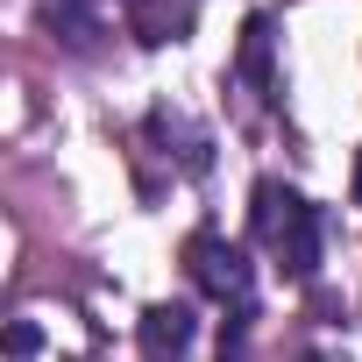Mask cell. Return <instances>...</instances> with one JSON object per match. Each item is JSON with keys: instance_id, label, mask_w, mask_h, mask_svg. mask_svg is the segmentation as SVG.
I'll return each mask as SVG.
<instances>
[{"instance_id": "obj_10", "label": "cell", "mask_w": 362, "mask_h": 362, "mask_svg": "<svg viewBox=\"0 0 362 362\" xmlns=\"http://www.w3.org/2000/svg\"><path fill=\"white\" fill-rule=\"evenodd\" d=\"M355 199H362V163H355Z\"/></svg>"}, {"instance_id": "obj_11", "label": "cell", "mask_w": 362, "mask_h": 362, "mask_svg": "<svg viewBox=\"0 0 362 362\" xmlns=\"http://www.w3.org/2000/svg\"><path fill=\"white\" fill-rule=\"evenodd\" d=\"M298 362H327V355H298Z\"/></svg>"}, {"instance_id": "obj_4", "label": "cell", "mask_w": 362, "mask_h": 362, "mask_svg": "<svg viewBox=\"0 0 362 362\" xmlns=\"http://www.w3.org/2000/svg\"><path fill=\"white\" fill-rule=\"evenodd\" d=\"M192 341H199V313L192 305H149L142 313V355L149 362H185L192 355Z\"/></svg>"}, {"instance_id": "obj_8", "label": "cell", "mask_w": 362, "mask_h": 362, "mask_svg": "<svg viewBox=\"0 0 362 362\" xmlns=\"http://www.w3.org/2000/svg\"><path fill=\"white\" fill-rule=\"evenodd\" d=\"M249 305H235L228 320H221V362H249Z\"/></svg>"}, {"instance_id": "obj_3", "label": "cell", "mask_w": 362, "mask_h": 362, "mask_svg": "<svg viewBox=\"0 0 362 362\" xmlns=\"http://www.w3.org/2000/svg\"><path fill=\"white\" fill-rule=\"evenodd\" d=\"M235 78H242L256 100H277V22H270V15H249V22H242Z\"/></svg>"}, {"instance_id": "obj_1", "label": "cell", "mask_w": 362, "mask_h": 362, "mask_svg": "<svg viewBox=\"0 0 362 362\" xmlns=\"http://www.w3.org/2000/svg\"><path fill=\"white\" fill-rule=\"evenodd\" d=\"M185 270H192V284H199L206 298H221V305H249V291H256L249 249L228 242V235H214V228H199V235L185 242Z\"/></svg>"}, {"instance_id": "obj_9", "label": "cell", "mask_w": 362, "mask_h": 362, "mask_svg": "<svg viewBox=\"0 0 362 362\" xmlns=\"http://www.w3.org/2000/svg\"><path fill=\"white\" fill-rule=\"evenodd\" d=\"M36 348H43V334H36L29 320H15V327H8V355H15V362H36Z\"/></svg>"}, {"instance_id": "obj_6", "label": "cell", "mask_w": 362, "mask_h": 362, "mask_svg": "<svg viewBox=\"0 0 362 362\" xmlns=\"http://www.w3.org/2000/svg\"><path fill=\"white\" fill-rule=\"evenodd\" d=\"M284 206H291V192L277 185V177H263V185H256V206H249V228H256L263 242H277V221H284Z\"/></svg>"}, {"instance_id": "obj_7", "label": "cell", "mask_w": 362, "mask_h": 362, "mask_svg": "<svg viewBox=\"0 0 362 362\" xmlns=\"http://www.w3.org/2000/svg\"><path fill=\"white\" fill-rule=\"evenodd\" d=\"M50 29L64 36V43H93V15H86V0H50Z\"/></svg>"}, {"instance_id": "obj_2", "label": "cell", "mask_w": 362, "mask_h": 362, "mask_svg": "<svg viewBox=\"0 0 362 362\" xmlns=\"http://www.w3.org/2000/svg\"><path fill=\"white\" fill-rule=\"evenodd\" d=\"M277 263H284V277L291 284H313L320 277V249H327V214L313 206V199H298L291 192V206H284V221H277Z\"/></svg>"}, {"instance_id": "obj_5", "label": "cell", "mask_w": 362, "mask_h": 362, "mask_svg": "<svg viewBox=\"0 0 362 362\" xmlns=\"http://www.w3.org/2000/svg\"><path fill=\"white\" fill-rule=\"evenodd\" d=\"M149 135H163V142H177V163H185L192 177H199V170L214 163V156H206V135H199L192 121H177L170 107H156V114H149Z\"/></svg>"}]
</instances>
